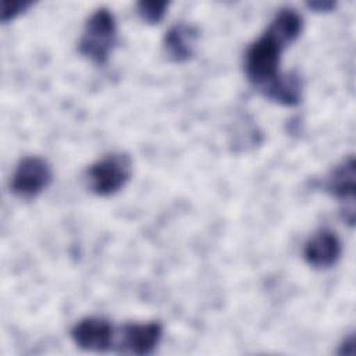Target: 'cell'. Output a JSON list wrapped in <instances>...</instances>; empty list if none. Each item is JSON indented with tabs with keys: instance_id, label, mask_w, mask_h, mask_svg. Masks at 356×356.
<instances>
[{
	"instance_id": "obj_1",
	"label": "cell",
	"mask_w": 356,
	"mask_h": 356,
	"mask_svg": "<svg viewBox=\"0 0 356 356\" xmlns=\"http://www.w3.org/2000/svg\"><path fill=\"white\" fill-rule=\"evenodd\" d=\"M302 28V15L292 7H282L266 31L250 43L245 54V72L249 82L259 90L281 74V54L299 38Z\"/></svg>"
},
{
	"instance_id": "obj_2",
	"label": "cell",
	"mask_w": 356,
	"mask_h": 356,
	"mask_svg": "<svg viewBox=\"0 0 356 356\" xmlns=\"http://www.w3.org/2000/svg\"><path fill=\"white\" fill-rule=\"evenodd\" d=\"M117 44V22L114 14L100 7L85 22L78 42V51L95 64H106Z\"/></svg>"
},
{
	"instance_id": "obj_3",
	"label": "cell",
	"mask_w": 356,
	"mask_h": 356,
	"mask_svg": "<svg viewBox=\"0 0 356 356\" xmlns=\"http://www.w3.org/2000/svg\"><path fill=\"white\" fill-rule=\"evenodd\" d=\"M132 175V160L127 153H110L89 165L85 174L88 188L97 196L118 192Z\"/></svg>"
},
{
	"instance_id": "obj_4",
	"label": "cell",
	"mask_w": 356,
	"mask_h": 356,
	"mask_svg": "<svg viewBox=\"0 0 356 356\" xmlns=\"http://www.w3.org/2000/svg\"><path fill=\"white\" fill-rule=\"evenodd\" d=\"M51 179L50 164L42 157L28 156L21 159L14 170L11 191L21 199H33L50 185Z\"/></svg>"
},
{
	"instance_id": "obj_5",
	"label": "cell",
	"mask_w": 356,
	"mask_h": 356,
	"mask_svg": "<svg viewBox=\"0 0 356 356\" xmlns=\"http://www.w3.org/2000/svg\"><path fill=\"white\" fill-rule=\"evenodd\" d=\"M355 184L356 172L353 156L343 159L325 179V191L345 203L342 213L345 222L349 225H352L355 221Z\"/></svg>"
},
{
	"instance_id": "obj_6",
	"label": "cell",
	"mask_w": 356,
	"mask_h": 356,
	"mask_svg": "<svg viewBox=\"0 0 356 356\" xmlns=\"http://www.w3.org/2000/svg\"><path fill=\"white\" fill-rule=\"evenodd\" d=\"M114 330L103 317H85L71 330L76 346L89 352H106L113 345Z\"/></svg>"
},
{
	"instance_id": "obj_7",
	"label": "cell",
	"mask_w": 356,
	"mask_h": 356,
	"mask_svg": "<svg viewBox=\"0 0 356 356\" xmlns=\"http://www.w3.org/2000/svg\"><path fill=\"white\" fill-rule=\"evenodd\" d=\"M342 246L338 235L328 229L320 228L305 242L303 257L314 268L323 270L334 266L341 257Z\"/></svg>"
},
{
	"instance_id": "obj_8",
	"label": "cell",
	"mask_w": 356,
	"mask_h": 356,
	"mask_svg": "<svg viewBox=\"0 0 356 356\" xmlns=\"http://www.w3.org/2000/svg\"><path fill=\"white\" fill-rule=\"evenodd\" d=\"M163 327L159 321L127 323L121 328L120 345L125 352L134 355H150L160 343Z\"/></svg>"
},
{
	"instance_id": "obj_9",
	"label": "cell",
	"mask_w": 356,
	"mask_h": 356,
	"mask_svg": "<svg viewBox=\"0 0 356 356\" xmlns=\"http://www.w3.org/2000/svg\"><path fill=\"white\" fill-rule=\"evenodd\" d=\"M199 31L185 22L172 25L164 35L163 50L168 60L174 63L188 61L196 47Z\"/></svg>"
},
{
	"instance_id": "obj_10",
	"label": "cell",
	"mask_w": 356,
	"mask_h": 356,
	"mask_svg": "<svg viewBox=\"0 0 356 356\" xmlns=\"http://www.w3.org/2000/svg\"><path fill=\"white\" fill-rule=\"evenodd\" d=\"M260 92L267 99L282 106H296L302 99V79L295 71L280 74Z\"/></svg>"
},
{
	"instance_id": "obj_11",
	"label": "cell",
	"mask_w": 356,
	"mask_h": 356,
	"mask_svg": "<svg viewBox=\"0 0 356 356\" xmlns=\"http://www.w3.org/2000/svg\"><path fill=\"white\" fill-rule=\"evenodd\" d=\"M138 14L147 24H157L163 19L168 7L167 1H139L136 4Z\"/></svg>"
},
{
	"instance_id": "obj_12",
	"label": "cell",
	"mask_w": 356,
	"mask_h": 356,
	"mask_svg": "<svg viewBox=\"0 0 356 356\" xmlns=\"http://www.w3.org/2000/svg\"><path fill=\"white\" fill-rule=\"evenodd\" d=\"M31 6L29 1H3L1 3V21L8 22L17 15L24 13Z\"/></svg>"
},
{
	"instance_id": "obj_13",
	"label": "cell",
	"mask_w": 356,
	"mask_h": 356,
	"mask_svg": "<svg viewBox=\"0 0 356 356\" xmlns=\"http://www.w3.org/2000/svg\"><path fill=\"white\" fill-rule=\"evenodd\" d=\"M339 355H353L355 353V337L353 334H350L348 338H345V341L341 343V348L338 350Z\"/></svg>"
},
{
	"instance_id": "obj_14",
	"label": "cell",
	"mask_w": 356,
	"mask_h": 356,
	"mask_svg": "<svg viewBox=\"0 0 356 356\" xmlns=\"http://www.w3.org/2000/svg\"><path fill=\"white\" fill-rule=\"evenodd\" d=\"M307 7L316 10V11H330L331 8L335 7V3L334 1H328V0H317V1H309L307 3Z\"/></svg>"
}]
</instances>
